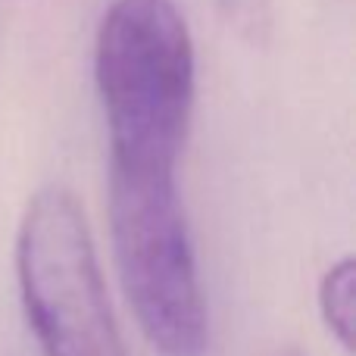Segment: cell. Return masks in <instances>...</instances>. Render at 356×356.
Instances as JSON below:
<instances>
[{"label":"cell","mask_w":356,"mask_h":356,"mask_svg":"<svg viewBox=\"0 0 356 356\" xmlns=\"http://www.w3.org/2000/svg\"><path fill=\"white\" fill-rule=\"evenodd\" d=\"M94 81L110 166L175 172L194 113L197 60L172 0H113L97 25Z\"/></svg>","instance_id":"6da1fadb"},{"label":"cell","mask_w":356,"mask_h":356,"mask_svg":"<svg viewBox=\"0 0 356 356\" xmlns=\"http://www.w3.org/2000/svg\"><path fill=\"white\" fill-rule=\"evenodd\" d=\"M110 232L119 278L144 338L163 356H203L207 300L175 172L110 166Z\"/></svg>","instance_id":"7a4b0ae2"},{"label":"cell","mask_w":356,"mask_h":356,"mask_svg":"<svg viewBox=\"0 0 356 356\" xmlns=\"http://www.w3.org/2000/svg\"><path fill=\"white\" fill-rule=\"evenodd\" d=\"M16 278L25 319L44 356H129L88 216L66 188L38 191L25 207Z\"/></svg>","instance_id":"3957f363"},{"label":"cell","mask_w":356,"mask_h":356,"mask_svg":"<svg viewBox=\"0 0 356 356\" xmlns=\"http://www.w3.org/2000/svg\"><path fill=\"white\" fill-rule=\"evenodd\" d=\"M353 309H356V263L353 257H344L325 269L319 282V313L325 319V328L332 338L353 350Z\"/></svg>","instance_id":"277c9868"},{"label":"cell","mask_w":356,"mask_h":356,"mask_svg":"<svg viewBox=\"0 0 356 356\" xmlns=\"http://www.w3.org/2000/svg\"><path fill=\"white\" fill-rule=\"evenodd\" d=\"M222 13L228 16V22H234L241 31H250L257 35L266 22V10H269V0H219Z\"/></svg>","instance_id":"5b68a950"},{"label":"cell","mask_w":356,"mask_h":356,"mask_svg":"<svg viewBox=\"0 0 356 356\" xmlns=\"http://www.w3.org/2000/svg\"><path fill=\"white\" fill-rule=\"evenodd\" d=\"M275 356H307L303 350H297V347H284V350H278Z\"/></svg>","instance_id":"8992f818"}]
</instances>
